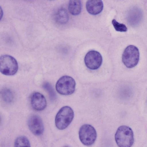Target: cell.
Segmentation results:
<instances>
[{"instance_id":"obj_2","label":"cell","mask_w":147,"mask_h":147,"mask_svg":"<svg viewBox=\"0 0 147 147\" xmlns=\"http://www.w3.org/2000/svg\"><path fill=\"white\" fill-rule=\"evenodd\" d=\"M74 116V112L71 108L68 106L63 107L58 111L55 117L56 127L60 130L66 129L72 122Z\"/></svg>"},{"instance_id":"obj_8","label":"cell","mask_w":147,"mask_h":147,"mask_svg":"<svg viewBox=\"0 0 147 147\" xmlns=\"http://www.w3.org/2000/svg\"><path fill=\"white\" fill-rule=\"evenodd\" d=\"M29 128L31 132L36 136H40L43 133L44 125L41 119L37 115L30 116L28 121Z\"/></svg>"},{"instance_id":"obj_7","label":"cell","mask_w":147,"mask_h":147,"mask_svg":"<svg viewBox=\"0 0 147 147\" xmlns=\"http://www.w3.org/2000/svg\"><path fill=\"white\" fill-rule=\"evenodd\" d=\"M84 62L86 66L89 69L95 70L101 65L102 59L100 54L98 51L91 50L88 51L84 57Z\"/></svg>"},{"instance_id":"obj_13","label":"cell","mask_w":147,"mask_h":147,"mask_svg":"<svg viewBox=\"0 0 147 147\" xmlns=\"http://www.w3.org/2000/svg\"><path fill=\"white\" fill-rule=\"evenodd\" d=\"M0 98L4 102L9 104L13 101L14 96L13 92L10 89L5 88L0 90Z\"/></svg>"},{"instance_id":"obj_10","label":"cell","mask_w":147,"mask_h":147,"mask_svg":"<svg viewBox=\"0 0 147 147\" xmlns=\"http://www.w3.org/2000/svg\"><path fill=\"white\" fill-rule=\"evenodd\" d=\"M103 7V4L102 0H88L86 3L87 11L91 15H96L99 14L102 11Z\"/></svg>"},{"instance_id":"obj_3","label":"cell","mask_w":147,"mask_h":147,"mask_svg":"<svg viewBox=\"0 0 147 147\" xmlns=\"http://www.w3.org/2000/svg\"><path fill=\"white\" fill-rule=\"evenodd\" d=\"M18 64L16 59L12 56L4 55L0 56V72L6 76L15 74L18 69Z\"/></svg>"},{"instance_id":"obj_18","label":"cell","mask_w":147,"mask_h":147,"mask_svg":"<svg viewBox=\"0 0 147 147\" xmlns=\"http://www.w3.org/2000/svg\"><path fill=\"white\" fill-rule=\"evenodd\" d=\"M63 147H69L67 146H64Z\"/></svg>"},{"instance_id":"obj_6","label":"cell","mask_w":147,"mask_h":147,"mask_svg":"<svg viewBox=\"0 0 147 147\" xmlns=\"http://www.w3.org/2000/svg\"><path fill=\"white\" fill-rule=\"evenodd\" d=\"M79 136L81 142L84 145L90 146L95 142L97 134L94 127L89 124H84L80 127Z\"/></svg>"},{"instance_id":"obj_4","label":"cell","mask_w":147,"mask_h":147,"mask_svg":"<svg viewBox=\"0 0 147 147\" xmlns=\"http://www.w3.org/2000/svg\"><path fill=\"white\" fill-rule=\"evenodd\" d=\"M140 53L138 49L133 45L128 46L125 49L122 56V61L127 68H132L138 63Z\"/></svg>"},{"instance_id":"obj_11","label":"cell","mask_w":147,"mask_h":147,"mask_svg":"<svg viewBox=\"0 0 147 147\" xmlns=\"http://www.w3.org/2000/svg\"><path fill=\"white\" fill-rule=\"evenodd\" d=\"M55 19L56 21L61 24H65L68 22L69 16L67 11L65 9H59L55 13Z\"/></svg>"},{"instance_id":"obj_12","label":"cell","mask_w":147,"mask_h":147,"mask_svg":"<svg viewBox=\"0 0 147 147\" xmlns=\"http://www.w3.org/2000/svg\"><path fill=\"white\" fill-rule=\"evenodd\" d=\"M68 9L69 12L72 15H79L82 10V4L81 1L78 0H71L69 1Z\"/></svg>"},{"instance_id":"obj_1","label":"cell","mask_w":147,"mask_h":147,"mask_svg":"<svg viewBox=\"0 0 147 147\" xmlns=\"http://www.w3.org/2000/svg\"><path fill=\"white\" fill-rule=\"evenodd\" d=\"M115 139L119 147H131L134 140L132 129L126 125L120 126L115 133Z\"/></svg>"},{"instance_id":"obj_9","label":"cell","mask_w":147,"mask_h":147,"mask_svg":"<svg viewBox=\"0 0 147 147\" xmlns=\"http://www.w3.org/2000/svg\"><path fill=\"white\" fill-rule=\"evenodd\" d=\"M30 103L32 108L38 111L44 110L47 105L45 97L38 92H34L32 94L30 97Z\"/></svg>"},{"instance_id":"obj_16","label":"cell","mask_w":147,"mask_h":147,"mask_svg":"<svg viewBox=\"0 0 147 147\" xmlns=\"http://www.w3.org/2000/svg\"><path fill=\"white\" fill-rule=\"evenodd\" d=\"M112 23L114 28L117 31L125 32L127 30L125 25L119 23L115 19L112 20Z\"/></svg>"},{"instance_id":"obj_15","label":"cell","mask_w":147,"mask_h":147,"mask_svg":"<svg viewBox=\"0 0 147 147\" xmlns=\"http://www.w3.org/2000/svg\"><path fill=\"white\" fill-rule=\"evenodd\" d=\"M43 88L48 92L50 99L52 101L55 100L56 98L55 92L51 85L48 82L43 84Z\"/></svg>"},{"instance_id":"obj_17","label":"cell","mask_w":147,"mask_h":147,"mask_svg":"<svg viewBox=\"0 0 147 147\" xmlns=\"http://www.w3.org/2000/svg\"><path fill=\"white\" fill-rule=\"evenodd\" d=\"M3 12L2 8L0 6V20L2 19L3 16Z\"/></svg>"},{"instance_id":"obj_14","label":"cell","mask_w":147,"mask_h":147,"mask_svg":"<svg viewBox=\"0 0 147 147\" xmlns=\"http://www.w3.org/2000/svg\"><path fill=\"white\" fill-rule=\"evenodd\" d=\"M14 147H31L30 142L26 136H21L15 140Z\"/></svg>"},{"instance_id":"obj_5","label":"cell","mask_w":147,"mask_h":147,"mask_svg":"<svg viewBox=\"0 0 147 147\" xmlns=\"http://www.w3.org/2000/svg\"><path fill=\"white\" fill-rule=\"evenodd\" d=\"M76 82L71 77L64 76L57 81L56 85V90L60 94L64 95L71 94L75 91Z\"/></svg>"}]
</instances>
